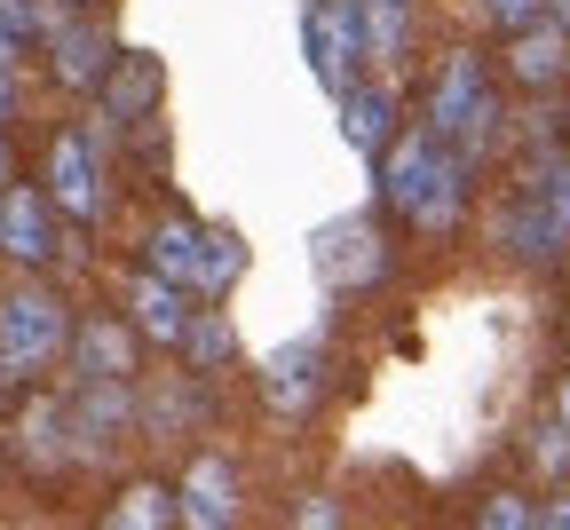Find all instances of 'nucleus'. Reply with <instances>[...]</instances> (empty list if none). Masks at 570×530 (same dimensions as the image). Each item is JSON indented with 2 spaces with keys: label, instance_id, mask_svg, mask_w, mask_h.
Listing matches in <instances>:
<instances>
[{
  "label": "nucleus",
  "instance_id": "34",
  "mask_svg": "<svg viewBox=\"0 0 570 530\" xmlns=\"http://www.w3.org/2000/svg\"><path fill=\"white\" fill-rule=\"evenodd\" d=\"M554 420L570 428V372H562V389H554Z\"/></svg>",
  "mask_w": 570,
  "mask_h": 530
},
{
  "label": "nucleus",
  "instance_id": "8",
  "mask_svg": "<svg viewBox=\"0 0 570 530\" xmlns=\"http://www.w3.org/2000/svg\"><path fill=\"white\" fill-rule=\"evenodd\" d=\"M381 159H389V167H381V198H389L396 214H412V206H420V190L436 183V167L452 159V143H436L428 127H412V135H396V143L381 150Z\"/></svg>",
  "mask_w": 570,
  "mask_h": 530
},
{
  "label": "nucleus",
  "instance_id": "10",
  "mask_svg": "<svg viewBox=\"0 0 570 530\" xmlns=\"http://www.w3.org/2000/svg\"><path fill=\"white\" fill-rule=\"evenodd\" d=\"M262 396H269V412H277V420H302V412L325 396V349H317V341L277 349V356L262 364Z\"/></svg>",
  "mask_w": 570,
  "mask_h": 530
},
{
  "label": "nucleus",
  "instance_id": "11",
  "mask_svg": "<svg viewBox=\"0 0 570 530\" xmlns=\"http://www.w3.org/2000/svg\"><path fill=\"white\" fill-rule=\"evenodd\" d=\"M135 349H142V333L127 317L71 325V364H80V381H135Z\"/></svg>",
  "mask_w": 570,
  "mask_h": 530
},
{
  "label": "nucleus",
  "instance_id": "32",
  "mask_svg": "<svg viewBox=\"0 0 570 530\" xmlns=\"http://www.w3.org/2000/svg\"><path fill=\"white\" fill-rule=\"evenodd\" d=\"M0 119H17V71H0Z\"/></svg>",
  "mask_w": 570,
  "mask_h": 530
},
{
  "label": "nucleus",
  "instance_id": "5",
  "mask_svg": "<svg viewBox=\"0 0 570 530\" xmlns=\"http://www.w3.org/2000/svg\"><path fill=\"white\" fill-rule=\"evenodd\" d=\"M48 206L71 222H96L104 214V167H96V143L88 135H56L48 143Z\"/></svg>",
  "mask_w": 570,
  "mask_h": 530
},
{
  "label": "nucleus",
  "instance_id": "15",
  "mask_svg": "<svg viewBox=\"0 0 570 530\" xmlns=\"http://www.w3.org/2000/svg\"><path fill=\"white\" fill-rule=\"evenodd\" d=\"M468 175H475V167L452 150V159L436 167V183L420 190V206H412L404 222H412V230H428V238H452V230H460V214H468Z\"/></svg>",
  "mask_w": 570,
  "mask_h": 530
},
{
  "label": "nucleus",
  "instance_id": "25",
  "mask_svg": "<svg viewBox=\"0 0 570 530\" xmlns=\"http://www.w3.org/2000/svg\"><path fill=\"white\" fill-rule=\"evenodd\" d=\"M531 198L547 206V222L570 238V159H539V175H531Z\"/></svg>",
  "mask_w": 570,
  "mask_h": 530
},
{
  "label": "nucleus",
  "instance_id": "30",
  "mask_svg": "<svg viewBox=\"0 0 570 530\" xmlns=\"http://www.w3.org/2000/svg\"><path fill=\"white\" fill-rule=\"evenodd\" d=\"M539 460H547V468H570V428H562V420L539 435Z\"/></svg>",
  "mask_w": 570,
  "mask_h": 530
},
{
  "label": "nucleus",
  "instance_id": "20",
  "mask_svg": "<svg viewBox=\"0 0 570 530\" xmlns=\"http://www.w3.org/2000/svg\"><path fill=\"white\" fill-rule=\"evenodd\" d=\"M356 24H365V56H404L412 48V0H356Z\"/></svg>",
  "mask_w": 570,
  "mask_h": 530
},
{
  "label": "nucleus",
  "instance_id": "14",
  "mask_svg": "<svg viewBox=\"0 0 570 530\" xmlns=\"http://www.w3.org/2000/svg\"><path fill=\"white\" fill-rule=\"evenodd\" d=\"M508 71H515L523 88H554L562 71H570V32H562L554 17H539L531 32H515V40H508Z\"/></svg>",
  "mask_w": 570,
  "mask_h": 530
},
{
  "label": "nucleus",
  "instance_id": "17",
  "mask_svg": "<svg viewBox=\"0 0 570 530\" xmlns=\"http://www.w3.org/2000/svg\"><path fill=\"white\" fill-rule=\"evenodd\" d=\"M151 104H159V63L151 56H119L104 71V111L119 127H135V119H151Z\"/></svg>",
  "mask_w": 570,
  "mask_h": 530
},
{
  "label": "nucleus",
  "instance_id": "7",
  "mask_svg": "<svg viewBox=\"0 0 570 530\" xmlns=\"http://www.w3.org/2000/svg\"><path fill=\"white\" fill-rule=\"evenodd\" d=\"M190 293L183 285H167V277H151V269H135L127 277V325L142 333V341H159V349H183V333H190Z\"/></svg>",
  "mask_w": 570,
  "mask_h": 530
},
{
  "label": "nucleus",
  "instance_id": "18",
  "mask_svg": "<svg viewBox=\"0 0 570 530\" xmlns=\"http://www.w3.org/2000/svg\"><path fill=\"white\" fill-rule=\"evenodd\" d=\"M341 135L365 150V159H373V150H389V143H396V96H389V88H348V96H341Z\"/></svg>",
  "mask_w": 570,
  "mask_h": 530
},
{
  "label": "nucleus",
  "instance_id": "31",
  "mask_svg": "<svg viewBox=\"0 0 570 530\" xmlns=\"http://www.w3.org/2000/svg\"><path fill=\"white\" fill-rule=\"evenodd\" d=\"M539 530H570V499H547L539 507Z\"/></svg>",
  "mask_w": 570,
  "mask_h": 530
},
{
  "label": "nucleus",
  "instance_id": "1",
  "mask_svg": "<svg viewBox=\"0 0 570 530\" xmlns=\"http://www.w3.org/2000/svg\"><path fill=\"white\" fill-rule=\"evenodd\" d=\"M428 135L452 143L468 167L483 159V143L499 135V88H491V71H483L475 48H452L436 63V80H428Z\"/></svg>",
  "mask_w": 570,
  "mask_h": 530
},
{
  "label": "nucleus",
  "instance_id": "23",
  "mask_svg": "<svg viewBox=\"0 0 570 530\" xmlns=\"http://www.w3.org/2000/svg\"><path fill=\"white\" fill-rule=\"evenodd\" d=\"M167 522H175V491H167V483H135V491L111 507L104 530H167Z\"/></svg>",
  "mask_w": 570,
  "mask_h": 530
},
{
  "label": "nucleus",
  "instance_id": "6",
  "mask_svg": "<svg viewBox=\"0 0 570 530\" xmlns=\"http://www.w3.org/2000/svg\"><path fill=\"white\" fill-rule=\"evenodd\" d=\"M0 254L24 262V269L56 262V206H48V190L17 183L9 198H0Z\"/></svg>",
  "mask_w": 570,
  "mask_h": 530
},
{
  "label": "nucleus",
  "instance_id": "29",
  "mask_svg": "<svg viewBox=\"0 0 570 530\" xmlns=\"http://www.w3.org/2000/svg\"><path fill=\"white\" fill-rule=\"evenodd\" d=\"M294 530H348V522H341V507H333V499H302Z\"/></svg>",
  "mask_w": 570,
  "mask_h": 530
},
{
  "label": "nucleus",
  "instance_id": "28",
  "mask_svg": "<svg viewBox=\"0 0 570 530\" xmlns=\"http://www.w3.org/2000/svg\"><path fill=\"white\" fill-rule=\"evenodd\" d=\"M483 17H491L499 32H508V40H515V32H531V24L547 17V0H483Z\"/></svg>",
  "mask_w": 570,
  "mask_h": 530
},
{
  "label": "nucleus",
  "instance_id": "21",
  "mask_svg": "<svg viewBox=\"0 0 570 530\" xmlns=\"http://www.w3.org/2000/svg\"><path fill=\"white\" fill-rule=\"evenodd\" d=\"M246 277V246H238V230H206V254H198V301H223L230 285Z\"/></svg>",
  "mask_w": 570,
  "mask_h": 530
},
{
  "label": "nucleus",
  "instance_id": "9",
  "mask_svg": "<svg viewBox=\"0 0 570 530\" xmlns=\"http://www.w3.org/2000/svg\"><path fill=\"white\" fill-rule=\"evenodd\" d=\"M317 269H325L333 293L373 285L381 277V230H373V222H325V230H317Z\"/></svg>",
  "mask_w": 570,
  "mask_h": 530
},
{
  "label": "nucleus",
  "instance_id": "33",
  "mask_svg": "<svg viewBox=\"0 0 570 530\" xmlns=\"http://www.w3.org/2000/svg\"><path fill=\"white\" fill-rule=\"evenodd\" d=\"M17 56H24V40H9V32H0V71H17Z\"/></svg>",
  "mask_w": 570,
  "mask_h": 530
},
{
  "label": "nucleus",
  "instance_id": "26",
  "mask_svg": "<svg viewBox=\"0 0 570 530\" xmlns=\"http://www.w3.org/2000/svg\"><path fill=\"white\" fill-rule=\"evenodd\" d=\"M475 530H539V507H531L523 491H499V499H483Z\"/></svg>",
  "mask_w": 570,
  "mask_h": 530
},
{
  "label": "nucleus",
  "instance_id": "35",
  "mask_svg": "<svg viewBox=\"0 0 570 530\" xmlns=\"http://www.w3.org/2000/svg\"><path fill=\"white\" fill-rule=\"evenodd\" d=\"M547 17H554V24H562V32H570V0H547Z\"/></svg>",
  "mask_w": 570,
  "mask_h": 530
},
{
  "label": "nucleus",
  "instance_id": "22",
  "mask_svg": "<svg viewBox=\"0 0 570 530\" xmlns=\"http://www.w3.org/2000/svg\"><path fill=\"white\" fill-rule=\"evenodd\" d=\"M183 356H190V372H223L230 356H238V333H230V317H190V333H183Z\"/></svg>",
  "mask_w": 570,
  "mask_h": 530
},
{
  "label": "nucleus",
  "instance_id": "13",
  "mask_svg": "<svg viewBox=\"0 0 570 530\" xmlns=\"http://www.w3.org/2000/svg\"><path fill=\"white\" fill-rule=\"evenodd\" d=\"M135 389L127 381H80V420H71V428H80V451H104L111 435H127L135 428Z\"/></svg>",
  "mask_w": 570,
  "mask_h": 530
},
{
  "label": "nucleus",
  "instance_id": "3",
  "mask_svg": "<svg viewBox=\"0 0 570 530\" xmlns=\"http://www.w3.org/2000/svg\"><path fill=\"white\" fill-rule=\"evenodd\" d=\"M309 71L325 80V96L341 104L356 88V63H365V24H356V0H309Z\"/></svg>",
  "mask_w": 570,
  "mask_h": 530
},
{
  "label": "nucleus",
  "instance_id": "12",
  "mask_svg": "<svg viewBox=\"0 0 570 530\" xmlns=\"http://www.w3.org/2000/svg\"><path fill=\"white\" fill-rule=\"evenodd\" d=\"M48 63H56V80H63V88H104V71L119 63V48H111V32H104V24L71 17V24L48 40Z\"/></svg>",
  "mask_w": 570,
  "mask_h": 530
},
{
  "label": "nucleus",
  "instance_id": "24",
  "mask_svg": "<svg viewBox=\"0 0 570 530\" xmlns=\"http://www.w3.org/2000/svg\"><path fill=\"white\" fill-rule=\"evenodd\" d=\"M24 451H32L40 468L71 460V420H63L56 404H32V412H24Z\"/></svg>",
  "mask_w": 570,
  "mask_h": 530
},
{
  "label": "nucleus",
  "instance_id": "4",
  "mask_svg": "<svg viewBox=\"0 0 570 530\" xmlns=\"http://www.w3.org/2000/svg\"><path fill=\"white\" fill-rule=\"evenodd\" d=\"M175 522L183 530H238V468L223 451H198L175 483Z\"/></svg>",
  "mask_w": 570,
  "mask_h": 530
},
{
  "label": "nucleus",
  "instance_id": "36",
  "mask_svg": "<svg viewBox=\"0 0 570 530\" xmlns=\"http://www.w3.org/2000/svg\"><path fill=\"white\" fill-rule=\"evenodd\" d=\"M0 183H9V143H0Z\"/></svg>",
  "mask_w": 570,
  "mask_h": 530
},
{
  "label": "nucleus",
  "instance_id": "16",
  "mask_svg": "<svg viewBox=\"0 0 570 530\" xmlns=\"http://www.w3.org/2000/svg\"><path fill=\"white\" fill-rule=\"evenodd\" d=\"M499 246H508L515 262H554V254H562L570 238H562L554 222H547V206H539V198L523 190L515 206H499Z\"/></svg>",
  "mask_w": 570,
  "mask_h": 530
},
{
  "label": "nucleus",
  "instance_id": "19",
  "mask_svg": "<svg viewBox=\"0 0 570 530\" xmlns=\"http://www.w3.org/2000/svg\"><path fill=\"white\" fill-rule=\"evenodd\" d=\"M198 254H206V230H198V222H159V230H151V262H142V269L190 293V285H198Z\"/></svg>",
  "mask_w": 570,
  "mask_h": 530
},
{
  "label": "nucleus",
  "instance_id": "27",
  "mask_svg": "<svg viewBox=\"0 0 570 530\" xmlns=\"http://www.w3.org/2000/svg\"><path fill=\"white\" fill-rule=\"evenodd\" d=\"M190 412H206V396L183 381V389H159L151 396V428H190Z\"/></svg>",
  "mask_w": 570,
  "mask_h": 530
},
{
  "label": "nucleus",
  "instance_id": "2",
  "mask_svg": "<svg viewBox=\"0 0 570 530\" xmlns=\"http://www.w3.org/2000/svg\"><path fill=\"white\" fill-rule=\"evenodd\" d=\"M63 349H71V317L56 293L24 285L0 301V372H48Z\"/></svg>",
  "mask_w": 570,
  "mask_h": 530
}]
</instances>
